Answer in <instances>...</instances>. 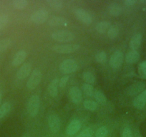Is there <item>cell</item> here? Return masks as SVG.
I'll return each instance as SVG.
<instances>
[{
  "mask_svg": "<svg viewBox=\"0 0 146 137\" xmlns=\"http://www.w3.org/2000/svg\"><path fill=\"white\" fill-rule=\"evenodd\" d=\"M52 38L60 42H70L75 38V35L70 31L59 30L52 34Z\"/></svg>",
  "mask_w": 146,
  "mask_h": 137,
  "instance_id": "cell-1",
  "label": "cell"
},
{
  "mask_svg": "<svg viewBox=\"0 0 146 137\" xmlns=\"http://www.w3.org/2000/svg\"><path fill=\"white\" fill-rule=\"evenodd\" d=\"M40 107V98L38 95L35 94L30 97L28 101L27 111L29 116L35 117L37 115Z\"/></svg>",
  "mask_w": 146,
  "mask_h": 137,
  "instance_id": "cell-2",
  "label": "cell"
},
{
  "mask_svg": "<svg viewBox=\"0 0 146 137\" xmlns=\"http://www.w3.org/2000/svg\"><path fill=\"white\" fill-rule=\"evenodd\" d=\"M42 77L41 71L39 68H35L31 74L30 77L27 82V87L30 90H33L40 83Z\"/></svg>",
  "mask_w": 146,
  "mask_h": 137,
  "instance_id": "cell-3",
  "label": "cell"
},
{
  "mask_svg": "<svg viewBox=\"0 0 146 137\" xmlns=\"http://www.w3.org/2000/svg\"><path fill=\"white\" fill-rule=\"evenodd\" d=\"M60 71L64 74L73 73L78 69V64L73 59H65L60 64Z\"/></svg>",
  "mask_w": 146,
  "mask_h": 137,
  "instance_id": "cell-4",
  "label": "cell"
},
{
  "mask_svg": "<svg viewBox=\"0 0 146 137\" xmlns=\"http://www.w3.org/2000/svg\"><path fill=\"white\" fill-rule=\"evenodd\" d=\"M80 48L79 44H60L54 45L52 47V50L60 54H70L78 51Z\"/></svg>",
  "mask_w": 146,
  "mask_h": 137,
  "instance_id": "cell-5",
  "label": "cell"
},
{
  "mask_svg": "<svg viewBox=\"0 0 146 137\" xmlns=\"http://www.w3.org/2000/svg\"><path fill=\"white\" fill-rule=\"evenodd\" d=\"M124 60V54L121 51H116L110 58L109 64L113 68H118L122 66Z\"/></svg>",
  "mask_w": 146,
  "mask_h": 137,
  "instance_id": "cell-6",
  "label": "cell"
},
{
  "mask_svg": "<svg viewBox=\"0 0 146 137\" xmlns=\"http://www.w3.org/2000/svg\"><path fill=\"white\" fill-rule=\"evenodd\" d=\"M48 16V12L46 9H41L36 11L31 16V21L36 24H41L47 20Z\"/></svg>",
  "mask_w": 146,
  "mask_h": 137,
  "instance_id": "cell-7",
  "label": "cell"
},
{
  "mask_svg": "<svg viewBox=\"0 0 146 137\" xmlns=\"http://www.w3.org/2000/svg\"><path fill=\"white\" fill-rule=\"evenodd\" d=\"M75 14L80 21L86 24H90L92 22V16L90 14L84 9H77L75 10Z\"/></svg>",
  "mask_w": 146,
  "mask_h": 137,
  "instance_id": "cell-8",
  "label": "cell"
},
{
  "mask_svg": "<svg viewBox=\"0 0 146 137\" xmlns=\"http://www.w3.org/2000/svg\"><path fill=\"white\" fill-rule=\"evenodd\" d=\"M69 96L75 104H80L82 101V93L78 86H72L69 90Z\"/></svg>",
  "mask_w": 146,
  "mask_h": 137,
  "instance_id": "cell-9",
  "label": "cell"
},
{
  "mask_svg": "<svg viewBox=\"0 0 146 137\" xmlns=\"http://www.w3.org/2000/svg\"><path fill=\"white\" fill-rule=\"evenodd\" d=\"M48 126L53 133L58 132L60 128V119L57 114H51L48 117Z\"/></svg>",
  "mask_w": 146,
  "mask_h": 137,
  "instance_id": "cell-10",
  "label": "cell"
},
{
  "mask_svg": "<svg viewBox=\"0 0 146 137\" xmlns=\"http://www.w3.org/2000/svg\"><path fill=\"white\" fill-rule=\"evenodd\" d=\"M82 127V123L80 120L75 119L72 120L71 122L67 126V129H66V133L67 135L72 136L76 134L77 132L80 131V129Z\"/></svg>",
  "mask_w": 146,
  "mask_h": 137,
  "instance_id": "cell-11",
  "label": "cell"
},
{
  "mask_svg": "<svg viewBox=\"0 0 146 137\" xmlns=\"http://www.w3.org/2000/svg\"><path fill=\"white\" fill-rule=\"evenodd\" d=\"M31 72H32V64L29 63H25L17 72V77L19 79H24L30 74Z\"/></svg>",
  "mask_w": 146,
  "mask_h": 137,
  "instance_id": "cell-12",
  "label": "cell"
},
{
  "mask_svg": "<svg viewBox=\"0 0 146 137\" xmlns=\"http://www.w3.org/2000/svg\"><path fill=\"white\" fill-rule=\"evenodd\" d=\"M146 104V89L139 94L133 101V105L137 109H142Z\"/></svg>",
  "mask_w": 146,
  "mask_h": 137,
  "instance_id": "cell-13",
  "label": "cell"
},
{
  "mask_svg": "<svg viewBox=\"0 0 146 137\" xmlns=\"http://www.w3.org/2000/svg\"><path fill=\"white\" fill-rule=\"evenodd\" d=\"M144 84L141 83V82H138V83H135L129 86L126 89V93L128 95H130V96H134V95L143 92L144 91Z\"/></svg>",
  "mask_w": 146,
  "mask_h": 137,
  "instance_id": "cell-14",
  "label": "cell"
},
{
  "mask_svg": "<svg viewBox=\"0 0 146 137\" xmlns=\"http://www.w3.org/2000/svg\"><path fill=\"white\" fill-rule=\"evenodd\" d=\"M48 24L52 26H67L69 22L65 18L62 16H52L49 19Z\"/></svg>",
  "mask_w": 146,
  "mask_h": 137,
  "instance_id": "cell-15",
  "label": "cell"
},
{
  "mask_svg": "<svg viewBox=\"0 0 146 137\" xmlns=\"http://www.w3.org/2000/svg\"><path fill=\"white\" fill-rule=\"evenodd\" d=\"M26 51L25 50H20L15 55L13 59H12V64L14 67H18V66L21 65L25 61V60L26 59Z\"/></svg>",
  "mask_w": 146,
  "mask_h": 137,
  "instance_id": "cell-16",
  "label": "cell"
},
{
  "mask_svg": "<svg viewBox=\"0 0 146 137\" xmlns=\"http://www.w3.org/2000/svg\"><path fill=\"white\" fill-rule=\"evenodd\" d=\"M59 80L58 78L54 79L48 86V93L52 97H55L58 94V88H59Z\"/></svg>",
  "mask_w": 146,
  "mask_h": 137,
  "instance_id": "cell-17",
  "label": "cell"
},
{
  "mask_svg": "<svg viewBox=\"0 0 146 137\" xmlns=\"http://www.w3.org/2000/svg\"><path fill=\"white\" fill-rule=\"evenodd\" d=\"M140 54L137 51L131 50L126 54L125 61L127 64H135L140 59Z\"/></svg>",
  "mask_w": 146,
  "mask_h": 137,
  "instance_id": "cell-18",
  "label": "cell"
},
{
  "mask_svg": "<svg viewBox=\"0 0 146 137\" xmlns=\"http://www.w3.org/2000/svg\"><path fill=\"white\" fill-rule=\"evenodd\" d=\"M142 40H143V37L140 34H136L132 37L130 41V47L132 49V50L136 51L140 47Z\"/></svg>",
  "mask_w": 146,
  "mask_h": 137,
  "instance_id": "cell-19",
  "label": "cell"
},
{
  "mask_svg": "<svg viewBox=\"0 0 146 137\" xmlns=\"http://www.w3.org/2000/svg\"><path fill=\"white\" fill-rule=\"evenodd\" d=\"M108 11L109 13L114 16H117L121 14L122 12V7L119 4L115 3H112L110 5L109 8H108Z\"/></svg>",
  "mask_w": 146,
  "mask_h": 137,
  "instance_id": "cell-20",
  "label": "cell"
},
{
  "mask_svg": "<svg viewBox=\"0 0 146 137\" xmlns=\"http://www.w3.org/2000/svg\"><path fill=\"white\" fill-rule=\"evenodd\" d=\"M111 26L110 22L108 21H102V22H99L95 26V29L100 34H104L106 32H108L110 27Z\"/></svg>",
  "mask_w": 146,
  "mask_h": 137,
  "instance_id": "cell-21",
  "label": "cell"
},
{
  "mask_svg": "<svg viewBox=\"0 0 146 137\" xmlns=\"http://www.w3.org/2000/svg\"><path fill=\"white\" fill-rule=\"evenodd\" d=\"M12 106L9 102H5L0 107V119L7 116L10 111Z\"/></svg>",
  "mask_w": 146,
  "mask_h": 137,
  "instance_id": "cell-22",
  "label": "cell"
},
{
  "mask_svg": "<svg viewBox=\"0 0 146 137\" xmlns=\"http://www.w3.org/2000/svg\"><path fill=\"white\" fill-rule=\"evenodd\" d=\"M83 106L85 107V109L88 110V111H93L98 109V104L96 103V101H94L92 100H85L83 102Z\"/></svg>",
  "mask_w": 146,
  "mask_h": 137,
  "instance_id": "cell-23",
  "label": "cell"
},
{
  "mask_svg": "<svg viewBox=\"0 0 146 137\" xmlns=\"http://www.w3.org/2000/svg\"><path fill=\"white\" fill-rule=\"evenodd\" d=\"M93 97L95 98V99L98 103H100L101 104H105L107 102L106 96L101 91H95Z\"/></svg>",
  "mask_w": 146,
  "mask_h": 137,
  "instance_id": "cell-24",
  "label": "cell"
},
{
  "mask_svg": "<svg viewBox=\"0 0 146 137\" xmlns=\"http://www.w3.org/2000/svg\"><path fill=\"white\" fill-rule=\"evenodd\" d=\"M82 77H83L84 81L86 82V84H88L90 85L95 84V80H96V78H95V75L91 72H84Z\"/></svg>",
  "mask_w": 146,
  "mask_h": 137,
  "instance_id": "cell-25",
  "label": "cell"
},
{
  "mask_svg": "<svg viewBox=\"0 0 146 137\" xmlns=\"http://www.w3.org/2000/svg\"><path fill=\"white\" fill-rule=\"evenodd\" d=\"M11 44H12V40L9 38L0 40V54H2L7 49H9Z\"/></svg>",
  "mask_w": 146,
  "mask_h": 137,
  "instance_id": "cell-26",
  "label": "cell"
},
{
  "mask_svg": "<svg viewBox=\"0 0 146 137\" xmlns=\"http://www.w3.org/2000/svg\"><path fill=\"white\" fill-rule=\"evenodd\" d=\"M28 5V2L27 0H15L12 2V6L17 9H24Z\"/></svg>",
  "mask_w": 146,
  "mask_h": 137,
  "instance_id": "cell-27",
  "label": "cell"
},
{
  "mask_svg": "<svg viewBox=\"0 0 146 137\" xmlns=\"http://www.w3.org/2000/svg\"><path fill=\"white\" fill-rule=\"evenodd\" d=\"M119 34V29L117 26H111L110 27V29L108 31V36L110 39L111 40H114L116 37L118 36Z\"/></svg>",
  "mask_w": 146,
  "mask_h": 137,
  "instance_id": "cell-28",
  "label": "cell"
},
{
  "mask_svg": "<svg viewBox=\"0 0 146 137\" xmlns=\"http://www.w3.org/2000/svg\"><path fill=\"white\" fill-rule=\"evenodd\" d=\"M47 2L50 7L56 10L61 9L63 7V2L60 0H48Z\"/></svg>",
  "mask_w": 146,
  "mask_h": 137,
  "instance_id": "cell-29",
  "label": "cell"
},
{
  "mask_svg": "<svg viewBox=\"0 0 146 137\" xmlns=\"http://www.w3.org/2000/svg\"><path fill=\"white\" fill-rule=\"evenodd\" d=\"M82 90H83L84 93L85 95L88 96H93L94 94H95V89H94L93 86L88 84H84L82 85Z\"/></svg>",
  "mask_w": 146,
  "mask_h": 137,
  "instance_id": "cell-30",
  "label": "cell"
},
{
  "mask_svg": "<svg viewBox=\"0 0 146 137\" xmlns=\"http://www.w3.org/2000/svg\"><path fill=\"white\" fill-rule=\"evenodd\" d=\"M106 59H107V54L104 51H100L99 53H98V54L95 55V60H96L98 63L103 64V63L105 62Z\"/></svg>",
  "mask_w": 146,
  "mask_h": 137,
  "instance_id": "cell-31",
  "label": "cell"
},
{
  "mask_svg": "<svg viewBox=\"0 0 146 137\" xmlns=\"http://www.w3.org/2000/svg\"><path fill=\"white\" fill-rule=\"evenodd\" d=\"M108 134V130L105 126H102L98 128L96 131V137H107Z\"/></svg>",
  "mask_w": 146,
  "mask_h": 137,
  "instance_id": "cell-32",
  "label": "cell"
},
{
  "mask_svg": "<svg viewBox=\"0 0 146 137\" xmlns=\"http://www.w3.org/2000/svg\"><path fill=\"white\" fill-rule=\"evenodd\" d=\"M138 72L140 76L143 78H146V61H143L138 66Z\"/></svg>",
  "mask_w": 146,
  "mask_h": 137,
  "instance_id": "cell-33",
  "label": "cell"
},
{
  "mask_svg": "<svg viewBox=\"0 0 146 137\" xmlns=\"http://www.w3.org/2000/svg\"><path fill=\"white\" fill-rule=\"evenodd\" d=\"M9 22V17L6 14H0V29H2L6 26Z\"/></svg>",
  "mask_w": 146,
  "mask_h": 137,
  "instance_id": "cell-34",
  "label": "cell"
},
{
  "mask_svg": "<svg viewBox=\"0 0 146 137\" xmlns=\"http://www.w3.org/2000/svg\"><path fill=\"white\" fill-rule=\"evenodd\" d=\"M93 130L91 128H87L82 131L78 137H92L93 135Z\"/></svg>",
  "mask_w": 146,
  "mask_h": 137,
  "instance_id": "cell-35",
  "label": "cell"
},
{
  "mask_svg": "<svg viewBox=\"0 0 146 137\" xmlns=\"http://www.w3.org/2000/svg\"><path fill=\"white\" fill-rule=\"evenodd\" d=\"M69 80V76H64L59 80V87L62 89L65 87L67 82Z\"/></svg>",
  "mask_w": 146,
  "mask_h": 137,
  "instance_id": "cell-36",
  "label": "cell"
},
{
  "mask_svg": "<svg viewBox=\"0 0 146 137\" xmlns=\"http://www.w3.org/2000/svg\"><path fill=\"white\" fill-rule=\"evenodd\" d=\"M122 137H133L131 129L128 127L125 128L123 131V134H122Z\"/></svg>",
  "mask_w": 146,
  "mask_h": 137,
  "instance_id": "cell-37",
  "label": "cell"
},
{
  "mask_svg": "<svg viewBox=\"0 0 146 137\" xmlns=\"http://www.w3.org/2000/svg\"><path fill=\"white\" fill-rule=\"evenodd\" d=\"M135 2L136 1H135V0H126L125 2V5H127V6H132Z\"/></svg>",
  "mask_w": 146,
  "mask_h": 137,
  "instance_id": "cell-38",
  "label": "cell"
},
{
  "mask_svg": "<svg viewBox=\"0 0 146 137\" xmlns=\"http://www.w3.org/2000/svg\"><path fill=\"white\" fill-rule=\"evenodd\" d=\"M2 94L0 93V107H1V104H2Z\"/></svg>",
  "mask_w": 146,
  "mask_h": 137,
  "instance_id": "cell-39",
  "label": "cell"
}]
</instances>
